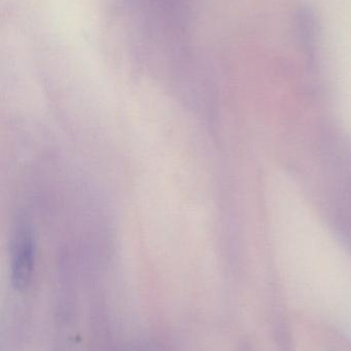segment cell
Returning a JSON list of instances; mask_svg holds the SVG:
<instances>
[{
    "label": "cell",
    "instance_id": "6da1fadb",
    "mask_svg": "<svg viewBox=\"0 0 351 351\" xmlns=\"http://www.w3.org/2000/svg\"><path fill=\"white\" fill-rule=\"evenodd\" d=\"M10 250L12 285L16 290L23 291L32 278L36 253L34 235L28 225L25 223L16 225L12 233Z\"/></svg>",
    "mask_w": 351,
    "mask_h": 351
}]
</instances>
